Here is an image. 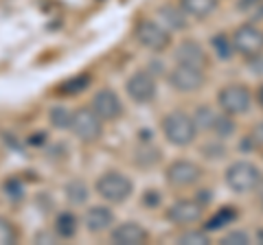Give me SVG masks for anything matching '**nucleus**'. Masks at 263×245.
Listing matches in <instances>:
<instances>
[{
	"mask_svg": "<svg viewBox=\"0 0 263 245\" xmlns=\"http://www.w3.org/2000/svg\"><path fill=\"white\" fill-rule=\"evenodd\" d=\"M79 230V221L72 212H62L55 219V234L62 236V239H72Z\"/></svg>",
	"mask_w": 263,
	"mask_h": 245,
	"instance_id": "obj_19",
	"label": "nucleus"
},
{
	"mask_svg": "<svg viewBox=\"0 0 263 245\" xmlns=\"http://www.w3.org/2000/svg\"><path fill=\"white\" fill-rule=\"evenodd\" d=\"M125 92L134 103L143 105L154 101L156 92H158V86H156V77L149 70H138L134 72L127 81H125Z\"/></svg>",
	"mask_w": 263,
	"mask_h": 245,
	"instance_id": "obj_10",
	"label": "nucleus"
},
{
	"mask_svg": "<svg viewBox=\"0 0 263 245\" xmlns=\"http://www.w3.org/2000/svg\"><path fill=\"white\" fill-rule=\"evenodd\" d=\"M90 108L95 110V114L103 122L105 120H117L123 116V103L119 99V94L110 88H103L92 96V105Z\"/></svg>",
	"mask_w": 263,
	"mask_h": 245,
	"instance_id": "obj_12",
	"label": "nucleus"
},
{
	"mask_svg": "<svg viewBox=\"0 0 263 245\" xmlns=\"http://www.w3.org/2000/svg\"><path fill=\"white\" fill-rule=\"evenodd\" d=\"M217 103L230 116H241L252 108V92L243 84H228L217 92Z\"/></svg>",
	"mask_w": 263,
	"mask_h": 245,
	"instance_id": "obj_4",
	"label": "nucleus"
},
{
	"mask_svg": "<svg viewBox=\"0 0 263 245\" xmlns=\"http://www.w3.org/2000/svg\"><path fill=\"white\" fill-rule=\"evenodd\" d=\"M211 44H213V51H215V55L219 57V59H230V57L235 55V48H233V42H230V37L226 33H217V35H213L211 39Z\"/></svg>",
	"mask_w": 263,
	"mask_h": 245,
	"instance_id": "obj_22",
	"label": "nucleus"
},
{
	"mask_svg": "<svg viewBox=\"0 0 263 245\" xmlns=\"http://www.w3.org/2000/svg\"><path fill=\"white\" fill-rule=\"evenodd\" d=\"M110 241L117 245H143L149 241V232L136 221H123L110 232Z\"/></svg>",
	"mask_w": 263,
	"mask_h": 245,
	"instance_id": "obj_13",
	"label": "nucleus"
},
{
	"mask_svg": "<svg viewBox=\"0 0 263 245\" xmlns=\"http://www.w3.org/2000/svg\"><path fill=\"white\" fill-rule=\"evenodd\" d=\"M261 177L263 175H261L259 167H254L252 162H248V160L233 162V165L226 169V173H224L226 186L230 191H235V193H252L254 189H257Z\"/></svg>",
	"mask_w": 263,
	"mask_h": 245,
	"instance_id": "obj_3",
	"label": "nucleus"
},
{
	"mask_svg": "<svg viewBox=\"0 0 263 245\" xmlns=\"http://www.w3.org/2000/svg\"><path fill=\"white\" fill-rule=\"evenodd\" d=\"M160 199L162 197H160V193L156 191V189H149V191L143 195V203H145L147 208H158L160 206Z\"/></svg>",
	"mask_w": 263,
	"mask_h": 245,
	"instance_id": "obj_30",
	"label": "nucleus"
},
{
	"mask_svg": "<svg viewBox=\"0 0 263 245\" xmlns=\"http://www.w3.org/2000/svg\"><path fill=\"white\" fill-rule=\"evenodd\" d=\"M95 189L99 193V197H103L110 203H123L132 191H134V182L121 171H105V173L97 179Z\"/></svg>",
	"mask_w": 263,
	"mask_h": 245,
	"instance_id": "obj_2",
	"label": "nucleus"
},
{
	"mask_svg": "<svg viewBox=\"0 0 263 245\" xmlns=\"http://www.w3.org/2000/svg\"><path fill=\"white\" fill-rule=\"evenodd\" d=\"M211 132L215 134L219 140H226V138L233 136L235 132V120L230 114H217L215 120H213V127H211Z\"/></svg>",
	"mask_w": 263,
	"mask_h": 245,
	"instance_id": "obj_21",
	"label": "nucleus"
},
{
	"mask_svg": "<svg viewBox=\"0 0 263 245\" xmlns=\"http://www.w3.org/2000/svg\"><path fill=\"white\" fill-rule=\"evenodd\" d=\"M178 241H180V243H189V245H206V243H211L206 230H191V232H184Z\"/></svg>",
	"mask_w": 263,
	"mask_h": 245,
	"instance_id": "obj_28",
	"label": "nucleus"
},
{
	"mask_svg": "<svg viewBox=\"0 0 263 245\" xmlns=\"http://www.w3.org/2000/svg\"><path fill=\"white\" fill-rule=\"evenodd\" d=\"M44 239H46L48 243H55V241H57V234H48V232H40V234H37V239H35V241H44Z\"/></svg>",
	"mask_w": 263,
	"mask_h": 245,
	"instance_id": "obj_36",
	"label": "nucleus"
},
{
	"mask_svg": "<svg viewBox=\"0 0 263 245\" xmlns=\"http://www.w3.org/2000/svg\"><path fill=\"white\" fill-rule=\"evenodd\" d=\"M70 129L81 142H97L103 136V120L97 116L92 108H79L72 112Z\"/></svg>",
	"mask_w": 263,
	"mask_h": 245,
	"instance_id": "obj_6",
	"label": "nucleus"
},
{
	"mask_svg": "<svg viewBox=\"0 0 263 245\" xmlns=\"http://www.w3.org/2000/svg\"><path fill=\"white\" fill-rule=\"evenodd\" d=\"M18 241V230L9 219L0 217V245H11Z\"/></svg>",
	"mask_w": 263,
	"mask_h": 245,
	"instance_id": "obj_26",
	"label": "nucleus"
},
{
	"mask_svg": "<svg viewBox=\"0 0 263 245\" xmlns=\"http://www.w3.org/2000/svg\"><path fill=\"white\" fill-rule=\"evenodd\" d=\"M250 136H252V140L257 142V147H263V120L259 122L257 127H254V132Z\"/></svg>",
	"mask_w": 263,
	"mask_h": 245,
	"instance_id": "obj_35",
	"label": "nucleus"
},
{
	"mask_svg": "<svg viewBox=\"0 0 263 245\" xmlns=\"http://www.w3.org/2000/svg\"><path fill=\"white\" fill-rule=\"evenodd\" d=\"M204 153H206V158H213V160H215V158H224V156H226V149H224V147L219 145V140H217V142H213V145H206V147H204Z\"/></svg>",
	"mask_w": 263,
	"mask_h": 245,
	"instance_id": "obj_31",
	"label": "nucleus"
},
{
	"mask_svg": "<svg viewBox=\"0 0 263 245\" xmlns=\"http://www.w3.org/2000/svg\"><path fill=\"white\" fill-rule=\"evenodd\" d=\"M158 15L167 31H184L186 29V13L174 5H162L158 9Z\"/></svg>",
	"mask_w": 263,
	"mask_h": 245,
	"instance_id": "obj_16",
	"label": "nucleus"
},
{
	"mask_svg": "<svg viewBox=\"0 0 263 245\" xmlns=\"http://www.w3.org/2000/svg\"><path fill=\"white\" fill-rule=\"evenodd\" d=\"M66 197H68L70 203H75V206H79V203H86L88 197H90V189L88 184L84 182V179H72V182L66 184Z\"/></svg>",
	"mask_w": 263,
	"mask_h": 245,
	"instance_id": "obj_20",
	"label": "nucleus"
},
{
	"mask_svg": "<svg viewBox=\"0 0 263 245\" xmlns=\"http://www.w3.org/2000/svg\"><path fill=\"white\" fill-rule=\"evenodd\" d=\"M145 158V162H141V167H154V165H158L160 162V149H156V147H141V149L136 151V162L138 160H143Z\"/></svg>",
	"mask_w": 263,
	"mask_h": 245,
	"instance_id": "obj_27",
	"label": "nucleus"
},
{
	"mask_svg": "<svg viewBox=\"0 0 263 245\" xmlns=\"http://www.w3.org/2000/svg\"><path fill=\"white\" fill-rule=\"evenodd\" d=\"M254 193L259 195V201H261V206H263V177L259 179V184H257V189H254Z\"/></svg>",
	"mask_w": 263,
	"mask_h": 245,
	"instance_id": "obj_37",
	"label": "nucleus"
},
{
	"mask_svg": "<svg viewBox=\"0 0 263 245\" xmlns=\"http://www.w3.org/2000/svg\"><path fill=\"white\" fill-rule=\"evenodd\" d=\"M263 0H237V9L239 11H248V9H254V7H259Z\"/></svg>",
	"mask_w": 263,
	"mask_h": 245,
	"instance_id": "obj_34",
	"label": "nucleus"
},
{
	"mask_svg": "<svg viewBox=\"0 0 263 245\" xmlns=\"http://www.w3.org/2000/svg\"><path fill=\"white\" fill-rule=\"evenodd\" d=\"M178 7L186 15H193V18H197V20H204L219 7V0H180Z\"/></svg>",
	"mask_w": 263,
	"mask_h": 245,
	"instance_id": "obj_17",
	"label": "nucleus"
},
{
	"mask_svg": "<svg viewBox=\"0 0 263 245\" xmlns=\"http://www.w3.org/2000/svg\"><path fill=\"white\" fill-rule=\"evenodd\" d=\"M246 59H248L250 72H254V75H263V53L252 55V57H246Z\"/></svg>",
	"mask_w": 263,
	"mask_h": 245,
	"instance_id": "obj_32",
	"label": "nucleus"
},
{
	"mask_svg": "<svg viewBox=\"0 0 263 245\" xmlns=\"http://www.w3.org/2000/svg\"><path fill=\"white\" fill-rule=\"evenodd\" d=\"M176 62L178 64H186V66H195V68H209V55L204 51V46L195 39H184L180 42V46L176 48Z\"/></svg>",
	"mask_w": 263,
	"mask_h": 245,
	"instance_id": "obj_14",
	"label": "nucleus"
},
{
	"mask_svg": "<svg viewBox=\"0 0 263 245\" xmlns=\"http://www.w3.org/2000/svg\"><path fill=\"white\" fill-rule=\"evenodd\" d=\"M134 37L138 44L149 48L152 53H162L171 46V31H167L162 24L154 20H138L134 29Z\"/></svg>",
	"mask_w": 263,
	"mask_h": 245,
	"instance_id": "obj_5",
	"label": "nucleus"
},
{
	"mask_svg": "<svg viewBox=\"0 0 263 245\" xmlns=\"http://www.w3.org/2000/svg\"><path fill=\"white\" fill-rule=\"evenodd\" d=\"M112 223H114V212L108 206H92L86 210L84 226L88 228V232L101 234L105 230H110Z\"/></svg>",
	"mask_w": 263,
	"mask_h": 245,
	"instance_id": "obj_15",
	"label": "nucleus"
},
{
	"mask_svg": "<svg viewBox=\"0 0 263 245\" xmlns=\"http://www.w3.org/2000/svg\"><path fill=\"white\" fill-rule=\"evenodd\" d=\"M88 84H90V77H88V75H81V77L64 81L62 88H60V92H62V94H77V92H84V90L88 88Z\"/></svg>",
	"mask_w": 263,
	"mask_h": 245,
	"instance_id": "obj_25",
	"label": "nucleus"
},
{
	"mask_svg": "<svg viewBox=\"0 0 263 245\" xmlns=\"http://www.w3.org/2000/svg\"><path fill=\"white\" fill-rule=\"evenodd\" d=\"M259 239H261V241H263V230H261V232H259Z\"/></svg>",
	"mask_w": 263,
	"mask_h": 245,
	"instance_id": "obj_39",
	"label": "nucleus"
},
{
	"mask_svg": "<svg viewBox=\"0 0 263 245\" xmlns=\"http://www.w3.org/2000/svg\"><path fill=\"white\" fill-rule=\"evenodd\" d=\"M257 101L261 103V108H263V84H261L259 90H257Z\"/></svg>",
	"mask_w": 263,
	"mask_h": 245,
	"instance_id": "obj_38",
	"label": "nucleus"
},
{
	"mask_svg": "<svg viewBox=\"0 0 263 245\" xmlns=\"http://www.w3.org/2000/svg\"><path fill=\"white\" fill-rule=\"evenodd\" d=\"M248 243H250V236L243 230H233L221 236V245H248Z\"/></svg>",
	"mask_w": 263,
	"mask_h": 245,
	"instance_id": "obj_29",
	"label": "nucleus"
},
{
	"mask_svg": "<svg viewBox=\"0 0 263 245\" xmlns=\"http://www.w3.org/2000/svg\"><path fill=\"white\" fill-rule=\"evenodd\" d=\"M215 116H217V114L213 112L209 105H202V108H197V110H195V116H193L195 127H197V129H211V127H213V120H215Z\"/></svg>",
	"mask_w": 263,
	"mask_h": 245,
	"instance_id": "obj_24",
	"label": "nucleus"
},
{
	"mask_svg": "<svg viewBox=\"0 0 263 245\" xmlns=\"http://www.w3.org/2000/svg\"><path fill=\"white\" fill-rule=\"evenodd\" d=\"M51 125L55 129H70V120H72V112L68 108H62V105H57V108L51 110Z\"/></svg>",
	"mask_w": 263,
	"mask_h": 245,
	"instance_id": "obj_23",
	"label": "nucleus"
},
{
	"mask_svg": "<svg viewBox=\"0 0 263 245\" xmlns=\"http://www.w3.org/2000/svg\"><path fill=\"white\" fill-rule=\"evenodd\" d=\"M230 42H233L235 53H239L243 57H252V55L263 53V33L254 22L239 24V27L233 31Z\"/></svg>",
	"mask_w": 263,
	"mask_h": 245,
	"instance_id": "obj_8",
	"label": "nucleus"
},
{
	"mask_svg": "<svg viewBox=\"0 0 263 245\" xmlns=\"http://www.w3.org/2000/svg\"><path fill=\"white\" fill-rule=\"evenodd\" d=\"M202 215H204V206L197 199H178L167 208L164 219L176 226H191L200 221Z\"/></svg>",
	"mask_w": 263,
	"mask_h": 245,
	"instance_id": "obj_11",
	"label": "nucleus"
},
{
	"mask_svg": "<svg viewBox=\"0 0 263 245\" xmlns=\"http://www.w3.org/2000/svg\"><path fill=\"white\" fill-rule=\"evenodd\" d=\"M204 175V169L191 160H174L164 169V179L174 189H189V186L197 184Z\"/></svg>",
	"mask_w": 263,
	"mask_h": 245,
	"instance_id": "obj_7",
	"label": "nucleus"
},
{
	"mask_svg": "<svg viewBox=\"0 0 263 245\" xmlns=\"http://www.w3.org/2000/svg\"><path fill=\"white\" fill-rule=\"evenodd\" d=\"M239 217V210H237L235 206H224V208H219L215 215H213L206 226H204V230L206 232H215V230H221V228H226L235 221V219Z\"/></svg>",
	"mask_w": 263,
	"mask_h": 245,
	"instance_id": "obj_18",
	"label": "nucleus"
},
{
	"mask_svg": "<svg viewBox=\"0 0 263 245\" xmlns=\"http://www.w3.org/2000/svg\"><path fill=\"white\" fill-rule=\"evenodd\" d=\"M195 199L200 201L204 208H206L209 203H211V199H213V193H211V189H200V193L195 195Z\"/></svg>",
	"mask_w": 263,
	"mask_h": 245,
	"instance_id": "obj_33",
	"label": "nucleus"
},
{
	"mask_svg": "<svg viewBox=\"0 0 263 245\" xmlns=\"http://www.w3.org/2000/svg\"><path fill=\"white\" fill-rule=\"evenodd\" d=\"M160 127L164 138L174 147H189L197 138V127L193 116H189L186 112H180V110L164 114Z\"/></svg>",
	"mask_w": 263,
	"mask_h": 245,
	"instance_id": "obj_1",
	"label": "nucleus"
},
{
	"mask_svg": "<svg viewBox=\"0 0 263 245\" xmlns=\"http://www.w3.org/2000/svg\"><path fill=\"white\" fill-rule=\"evenodd\" d=\"M169 84L176 92L191 94V92H197V90H202L206 86V75H204L202 68L178 64V66L169 72Z\"/></svg>",
	"mask_w": 263,
	"mask_h": 245,
	"instance_id": "obj_9",
	"label": "nucleus"
}]
</instances>
